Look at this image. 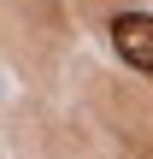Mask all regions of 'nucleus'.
<instances>
[{"label":"nucleus","mask_w":153,"mask_h":159,"mask_svg":"<svg viewBox=\"0 0 153 159\" xmlns=\"http://www.w3.org/2000/svg\"><path fill=\"white\" fill-rule=\"evenodd\" d=\"M106 35H112L118 59H124L130 71H147L153 77V12H112Z\"/></svg>","instance_id":"obj_1"}]
</instances>
